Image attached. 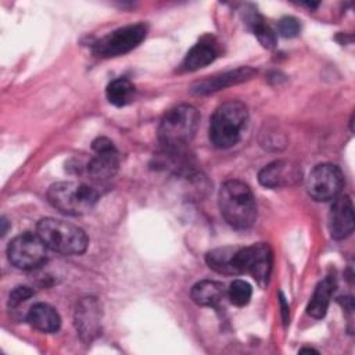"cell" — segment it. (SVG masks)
Wrapping results in <instances>:
<instances>
[{"mask_svg":"<svg viewBox=\"0 0 355 355\" xmlns=\"http://www.w3.org/2000/svg\"><path fill=\"white\" fill-rule=\"evenodd\" d=\"M218 204L220 215L234 229H248L257 219L255 197L241 180L225 182L219 190Z\"/></svg>","mask_w":355,"mask_h":355,"instance_id":"cell-1","label":"cell"},{"mask_svg":"<svg viewBox=\"0 0 355 355\" xmlns=\"http://www.w3.org/2000/svg\"><path fill=\"white\" fill-rule=\"evenodd\" d=\"M248 121V111L244 103L229 100L220 104L212 114L209 122V140L216 148H230L241 137Z\"/></svg>","mask_w":355,"mask_h":355,"instance_id":"cell-2","label":"cell"},{"mask_svg":"<svg viewBox=\"0 0 355 355\" xmlns=\"http://www.w3.org/2000/svg\"><path fill=\"white\" fill-rule=\"evenodd\" d=\"M200 112L196 107L180 104L171 108L159 122L158 139L164 147L184 148L198 129Z\"/></svg>","mask_w":355,"mask_h":355,"instance_id":"cell-3","label":"cell"},{"mask_svg":"<svg viewBox=\"0 0 355 355\" xmlns=\"http://www.w3.org/2000/svg\"><path fill=\"white\" fill-rule=\"evenodd\" d=\"M36 233L49 250L64 255L83 254L89 245V239L83 229L55 218L40 219Z\"/></svg>","mask_w":355,"mask_h":355,"instance_id":"cell-4","label":"cell"},{"mask_svg":"<svg viewBox=\"0 0 355 355\" xmlns=\"http://www.w3.org/2000/svg\"><path fill=\"white\" fill-rule=\"evenodd\" d=\"M47 200L60 212L80 216L94 208L98 191L79 182H57L49 187Z\"/></svg>","mask_w":355,"mask_h":355,"instance_id":"cell-5","label":"cell"},{"mask_svg":"<svg viewBox=\"0 0 355 355\" xmlns=\"http://www.w3.org/2000/svg\"><path fill=\"white\" fill-rule=\"evenodd\" d=\"M272 250L266 243L236 248L232 265L234 275H250L259 286L268 284L272 272Z\"/></svg>","mask_w":355,"mask_h":355,"instance_id":"cell-6","label":"cell"},{"mask_svg":"<svg viewBox=\"0 0 355 355\" xmlns=\"http://www.w3.org/2000/svg\"><path fill=\"white\" fill-rule=\"evenodd\" d=\"M147 35V26L141 22L126 25L103 36L93 44V53L98 57L110 58L129 53L137 47Z\"/></svg>","mask_w":355,"mask_h":355,"instance_id":"cell-7","label":"cell"},{"mask_svg":"<svg viewBox=\"0 0 355 355\" xmlns=\"http://www.w3.org/2000/svg\"><path fill=\"white\" fill-rule=\"evenodd\" d=\"M8 261L18 269L33 270L47 259V247L39 234L25 232L14 237L7 247Z\"/></svg>","mask_w":355,"mask_h":355,"instance_id":"cell-8","label":"cell"},{"mask_svg":"<svg viewBox=\"0 0 355 355\" xmlns=\"http://www.w3.org/2000/svg\"><path fill=\"white\" fill-rule=\"evenodd\" d=\"M344 186V176L341 169L334 164L316 165L308 179L306 191L316 201H330L340 196Z\"/></svg>","mask_w":355,"mask_h":355,"instance_id":"cell-9","label":"cell"},{"mask_svg":"<svg viewBox=\"0 0 355 355\" xmlns=\"http://www.w3.org/2000/svg\"><path fill=\"white\" fill-rule=\"evenodd\" d=\"M94 155L87 162V175L96 183H105L119 168V154L108 137H97L92 143Z\"/></svg>","mask_w":355,"mask_h":355,"instance_id":"cell-10","label":"cell"},{"mask_svg":"<svg viewBox=\"0 0 355 355\" xmlns=\"http://www.w3.org/2000/svg\"><path fill=\"white\" fill-rule=\"evenodd\" d=\"M301 166L291 159H276L263 166L258 173V180L268 189L291 187L301 182Z\"/></svg>","mask_w":355,"mask_h":355,"instance_id":"cell-11","label":"cell"},{"mask_svg":"<svg viewBox=\"0 0 355 355\" xmlns=\"http://www.w3.org/2000/svg\"><path fill=\"white\" fill-rule=\"evenodd\" d=\"M101 305L94 297L82 298L75 308V326L85 343H92L101 333Z\"/></svg>","mask_w":355,"mask_h":355,"instance_id":"cell-12","label":"cell"},{"mask_svg":"<svg viewBox=\"0 0 355 355\" xmlns=\"http://www.w3.org/2000/svg\"><path fill=\"white\" fill-rule=\"evenodd\" d=\"M354 205L349 196H337L329 212V232L334 240L347 239L354 232Z\"/></svg>","mask_w":355,"mask_h":355,"instance_id":"cell-13","label":"cell"},{"mask_svg":"<svg viewBox=\"0 0 355 355\" xmlns=\"http://www.w3.org/2000/svg\"><path fill=\"white\" fill-rule=\"evenodd\" d=\"M254 72L255 71L252 68H248V67L237 68L234 71H229V72H225L222 75L212 76V78H208V79H204V80L196 83L193 86V92L197 93V94H208V93L220 90L223 87H227L230 85L243 82V80L251 78L254 75Z\"/></svg>","mask_w":355,"mask_h":355,"instance_id":"cell-14","label":"cell"},{"mask_svg":"<svg viewBox=\"0 0 355 355\" xmlns=\"http://www.w3.org/2000/svg\"><path fill=\"white\" fill-rule=\"evenodd\" d=\"M26 320L32 327L43 333H54L61 326V318L58 312L51 305L44 302L35 304L29 309Z\"/></svg>","mask_w":355,"mask_h":355,"instance_id":"cell-15","label":"cell"},{"mask_svg":"<svg viewBox=\"0 0 355 355\" xmlns=\"http://www.w3.org/2000/svg\"><path fill=\"white\" fill-rule=\"evenodd\" d=\"M227 295L225 286L215 280H201L191 288V298L201 306H216Z\"/></svg>","mask_w":355,"mask_h":355,"instance_id":"cell-16","label":"cell"},{"mask_svg":"<svg viewBox=\"0 0 355 355\" xmlns=\"http://www.w3.org/2000/svg\"><path fill=\"white\" fill-rule=\"evenodd\" d=\"M333 291H334V280L331 277H326L322 282H319L306 306L308 315L316 319L323 318L327 312Z\"/></svg>","mask_w":355,"mask_h":355,"instance_id":"cell-17","label":"cell"},{"mask_svg":"<svg viewBox=\"0 0 355 355\" xmlns=\"http://www.w3.org/2000/svg\"><path fill=\"white\" fill-rule=\"evenodd\" d=\"M215 58H216L215 44H212L208 40H201L200 43H197L189 50L183 61V68L186 71H197L200 68L209 65Z\"/></svg>","mask_w":355,"mask_h":355,"instance_id":"cell-18","label":"cell"},{"mask_svg":"<svg viewBox=\"0 0 355 355\" xmlns=\"http://www.w3.org/2000/svg\"><path fill=\"white\" fill-rule=\"evenodd\" d=\"M107 98L116 107L126 105L135 96V86L126 78H116L108 83L105 90Z\"/></svg>","mask_w":355,"mask_h":355,"instance_id":"cell-19","label":"cell"},{"mask_svg":"<svg viewBox=\"0 0 355 355\" xmlns=\"http://www.w3.org/2000/svg\"><path fill=\"white\" fill-rule=\"evenodd\" d=\"M234 251H236V248H230V247L216 248L207 254L205 261H207L208 266L218 273L234 275L233 265H232V258H233Z\"/></svg>","mask_w":355,"mask_h":355,"instance_id":"cell-20","label":"cell"},{"mask_svg":"<svg viewBox=\"0 0 355 355\" xmlns=\"http://www.w3.org/2000/svg\"><path fill=\"white\" fill-rule=\"evenodd\" d=\"M248 26L251 28V31L254 32V35L257 36V39L261 42V44L263 47H273L276 44V35L275 32L270 29L269 25L265 24V21L262 19V17L255 12V11H251L250 15L245 18Z\"/></svg>","mask_w":355,"mask_h":355,"instance_id":"cell-21","label":"cell"},{"mask_svg":"<svg viewBox=\"0 0 355 355\" xmlns=\"http://www.w3.org/2000/svg\"><path fill=\"white\" fill-rule=\"evenodd\" d=\"M252 295L251 286L241 279L233 280L227 288V297L230 302L236 306H245Z\"/></svg>","mask_w":355,"mask_h":355,"instance_id":"cell-22","label":"cell"},{"mask_svg":"<svg viewBox=\"0 0 355 355\" xmlns=\"http://www.w3.org/2000/svg\"><path fill=\"white\" fill-rule=\"evenodd\" d=\"M301 25L294 17H283L277 22V31L283 37H294L300 33Z\"/></svg>","mask_w":355,"mask_h":355,"instance_id":"cell-23","label":"cell"},{"mask_svg":"<svg viewBox=\"0 0 355 355\" xmlns=\"http://www.w3.org/2000/svg\"><path fill=\"white\" fill-rule=\"evenodd\" d=\"M33 290L28 286H18L15 287L11 293H10V297H8V305L11 308H15L18 305H21L22 302H25L26 300H29L32 295H33Z\"/></svg>","mask_w":355,"mask_h":355,"instance_id":"cell-24","label":"cell"},{"mask_svg":"<svg viewBox=\"0 0 355 355\" xmlns=\"http://www.w3.org/2000/svg\"><path fill=\"white\" fill-rule=\"evenodd\" d=\"M7 220L4 218H1V225H3V229H1V234H6V230H7V226H6Z\"/></svg>","mask_w":355,"mask_h":355,"instance_id":"cell-25","label":"cell"},{"mask_svg":"<svg viewBox=\"0 0 355 355\" xmlns=\"http://www.w3.org/2000/svg\"><path fill=\"white\" fill-rule=\"evenodd\" d=\"M300 352H318V351H315V349H312V348H304V349H301Z\"/></svg>","mask_w":355,"mask_h":355,"instance_id":"cell-26","label":"cell"}]
</instances>
